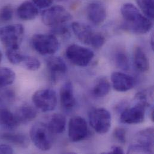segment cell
Returning <instances> with one entry per match:
<instances>
[{
	"label": "cell",
	"mask_w": 154,
	"mask_h": 154,
	"mask_svg": "<svg viewBox=\"0 0 154 154\" xmlns=\"http://www.w3.org/2000/svg\"><path fill=\"white\" fill-rule=\"evenodd\" d=\"M121 12L124 19V29L132 33L146 34L152 27L151 20L142 14L138 8L131 3L124 4Z\"/></svg>",
	"instance_id": "cell-1"
},
{
	"label": "cell",
	"mask_w": 154,
	"mask_h": 154,
	"mask_svg": "<svg viewBox=\"0 0 154 154\" xmlns=\"http://www.w3.org/2000/svg\"><path fill=\"white\" fill-rule=\"evenodd\" d=\"M72 28L78 40L85 45L99 49L105 43V38L101 33L94 31L89 26L85 23L74 22Z\"/></svg>",
	"instance_id": "cell-2"
},
{
	"label": "cell",
	"mask_w": 154,
	"mask_h": 154,
	"mask_svg": "<svg viewBox=\"0 0 154 154\" xmlns=\"http://www.w3.org/2000/svg\"><path fill=\"white\" fill-rule=\"evenodd\" d=\"M31 45L34 49L42 55H52L56 53L60 43L53 34H37L33 35Z\"/></svg>",
	"instance_id": "cell-3"
},
{
	"label": "cell",
	"mask_w": 154,
	"mask_h": 154,
	"mask_svg": "<svg viewBox=\"0 0 154 154\" xmlns=\"http://www.w3.org/2000/svg\"><path fill=\"white\" fill-rule=\"evenodd\" d=\"M47 124L43 122L35 123L31 128L29 136L34 145L40 150L47 151L53 145V136Z\"/></svg>",
	"instance_id": "cell-4"
},
{
	"label": "cell",
	"mask_w": 154,
	"mask_h": 154,
	"mask_svg": "<svg viewBox=\"0 0 154 154\" xmlns=\"http://www.w3.org/2000/svg\"><path fill=\"white\" fill-rule=\"evenodd\" d=\"M25 33L20 24L8 25L0 28V41L6 49H19Z\"/></svg>",
	"instance_id": "cell-5"
},
{
	"label": "cell",
	"mask_w": 154,
	"mask_h": 154,
	"mask_svg": "<svg viewBox=\"0 0 154 154\" xmlns=\"http://www.w3.org/2000/svg\"><path fill=\"white\" fill-rule=\"evenodd\" d=\"M134 143L128 149V154H152L154 148V128H147L138 132Z\"/></svg>",
	"instance_id": "cell-6"
},
{
	"label": "cell",
	"mask_w": 154,
	"mask_h": 154,
	"mask_svg": "<svg viewBox=\"0 0 154 154\" xmlns=\"http://www.w3.org/2000/svg\"><path fill=\"white\" fill-rule=\"evenodd\" d=\"M43 23L52 28L65 25L72 19L71 14L61 5H55L45 10L42 14Z\"/></svg>",
	"instance_id": "cell-7"
},
{
	"label": "cell",
	"mask_w": 154,
	"mask_h": 154,
	"mask_svg": "<svg viewBox=\"0 0 154 154\" xmlns=\"http://www.w3.org/2000/svg\"><path fill=\"white\" fill-rule=\"evenodd\" d=\"M91 126L98 134L107 133L111 127V115L104 108H97L92 110L89 114Z\"/></svg>",
	"instance_id": "cell-8"
},
{
	"label": "cell",
	"mask_w": 154,
	"mask_h": 154,
	"mask_svg": "<svg viewBox=\"0 0 154 154\" xmlns=\"http://www.w3.org/2000/svg\"><path fill=\"white\" fill-rule=\"evenodd\" d=\"M32 100L37 109L42 112H48L54 110L57 104L56 92L51 89L36 91L33 94Z\"/></svg>",
	"instance_id": "cell-9"
},
{
	"label": "cell",
	"mask_w": 154,
	"mask_h": 154,
	"mask_svg": "<svg viewBox=\"0 0 154 154\" xmlns=\"http://www.w3.org/2000/svg\"><path fill=\"white\" fill-rule=\"evenodd\" d=\"M66 56L70 62L79 67L87 66L94 58L91 49L78 45H72L67 48Z\"/></svg>",
	"instance_id": "cell-10"
},
{
	"label": "cell",
	"mask_w": 154,
	"mask_h": 154,
	"mask_svg": "<svg viewBox=\"0 0 154 154\" xmlns=\"http://www.w3.org/2000/svg\"><path fill=\"white\" fill-rule=\"evenodd\" d=\"M88 135V127L86 120L80 116L72 118L69 122V137L73 142L84 140Z\"/></svg>",
	"instance_id": "cell-11"
},
{
	"label": "cell",
	"mask_w": 154,
	"mask_h": 154,
	"mask_svg": "<svg viewBox=\"0 0 154 154\" xmlns=\"http://www.w3.org/2000/svg\"><path fill=\"white\" fill-rule=\"evenodd\" d=\"M146 107L137 103L134 106L124 109L120 116L121 122L126 124H137L144 121Z\"/></svg>",
	"instance_id": "cell-12"
},
{
	"label": "cell",
	"mask_w": 154,
	"mask_h": 154,
	"mask_svg": "<svg viewBox=\"0 0 154 154\" xmlns=\"http://www.w3.org/2000/svg\"><path fill=\"white\" fill-rule=\"evenodd\" d=\"M46 65L50 79L52 83H56L67 73V67L60 57H49L46 60Z\"/></svg>",
	"instance_id": "cell-13"
},
{
	"label": "cell",
	"mask_w": 154,
	"mask_h": 154,
	"mask_svg": "<svg viewBox=\"0 0 154 154\" xmlns=\"http://www.w3.org/2000/svg\"><path fill=\"white\" fill-rule=\"evenodd\" d=\"M113 87L118 92H124L131 89L135 80L131 76L122 72H114L111 76Z\"/></svg>",
	"instance_id": "cell-14"
},
{
	"label": "cell",
	"mask_w": 154,
	"mask_h": 154,
	"mask_svg": "<svg viewBox=\"0 0 154 154\" xmlns=\"http://www.w3.org/2000/svg\"><path fill=\"white\" fill-rule=\"evenodd\" d=\"M60 101L62 107L66 110H72L76 106L73 88L70 82L64 83L60 89Z\"/></svg>",
	"instance_id": "cell-15"
},
{
	"label": "cell",
	"mask_w": 154,
	"mask_h": 154,
	"mask_svg": "<svg viewBox=\"0 0 154 154\" xmlns=\"http://www.w3.org/2000/svg\"><path fill=\"white\" fill-rule=\"evenodd\" d=\"M87 15L92 23L98 25L104 22L107 13L106 8L103 5L97 2H92L87 7Z\"/></svg>",
	"instance_id": "cell-16"
},
{
	"label": "cell",
	"mask_w": 154,
	"mask_h": 154,
	"mask_svg": "<svg viewBox=\"0 0 154 154\" xmlns=\"http://www.w3.org/2000/svg\"><path fill=\"white\" fill-rule=\"evenodd\" d=\"M16 13L19 19L28 21L37 17L38 14V10L33 2L26 1L22 2L18 7Z\"/></svg>",
	"instance_id": "cell-17"
},
{
	"label": "cell",
	"mask_w": 154,
	"mask_h": 154,
	"mask_svg": "<svg viewBox=\"0 0 154 154\" xmlns=\"http://www.w3.org/2000/svg\"><path fill=\"white\" fill-rule=\"evenodd\" d=\"M134 64L136 69L141 73H145L149 69V62L148 57L140 46L135 47L133 53Z\"/></svg>",
	"instance_id": "cell-18"
},
{
	"label": "cell",
	"mask_w": 154,
	"mask_h": 154,
	"mask_svg": "<svg viewBox=\"0 0 154 154\" xmlns=\"http://www.w3.org/2000/svg\"><path fill=\"white\" fill-rule=\"evenodd\" d=\"M19 124L15 114L5 107H0V126L8 130L15 129Z\"/></svg>",
	"instance_id": "cell-19"
},
{
	"label": "cell",
	"mask_w": 154,
	"mask_h": 154,
	"mask_svg": "<svg viewBox=\"0 0 154 154\" xmlns=\"http://www.w3.org/2000/svg\"><path fill=\"white\" fill-rule=\"evenodd\" d=\"M15 116L19 125L26 124L37 117V112L31 106L23 105L17 110Z\"/></svg>",
	"instance_id": "cell-20"
},
{
	"label": "cell",
	"mask_w": 154,
	"mask_h": 154,
	"mask_svg": "<svg viewBox=\"0 0 154 154\" xmlns=\"http://www.w3.org/2000/svg\"><path fill=\"white\" fill-rule=\"evenodd\" d=\"M67 124L66 118L61 113H55L50 118L47 124L49 130L52 134H61L66 130Z\"/></svg>",
	"instance_id": "cell-21"
},
{
	"label": "cell",
	"mask_w": 154,
	"mask_h": 154,
	"mask_svg": "<svg viewBox=\"0 0 154 154\" xmlns=\"http://www.w3.org/2000/svg\"><path fill=\"white\" fill-rule=\"evenodd\" d=\"M1 138L10 143L22 148H26L29 145L28 137L23 133H5L2 134Z\"/></svg>",
	"instance_id": "cell-22"
},
{
	"label": "cell",
	"mask_w": 154,
	"mask_h": 154,
	"mask_svg": "<svg viewBox=\"0 0 154 154\" xmlns=\"http://www.w3.org/2000/svg\"><path fill=\"white\" fill-rule=\"evenodd\" d=\"M110 84L106 77H100L95 82L92 89L93 94L97 97H104L110 92Z\"/></svg>",
	"instance_id": "cell-23"
},
{
	"label": "cell",
	"mask_w": 154,
	"mask_h": 154,
	"mask_svg": "<svg viewBox=\"0 0 154 154\" xmlns=\"http://www.w3.org/2000/svg\"><path fill=\"white\" fill-rule=\"evenodd\" d=\"M154 95V88L151 86L145 90L137 92L134 97V100L137 101V103L140 104L146 108L151 104V102L153 101Z\"/></svg>",
	"instance_id": "cell-24"
},
{
	"label": "cell",
	"mask_w": 154,
	"mask_h": 154,
	"mask_svg": "<svg viewBox=\"0 0 154 154\" xmlns=\"http://www.w3.org/2000/svg\"><path fill=\"white\" fill-rule=\"evenodd\" d=\"M16 75L10 69L3 67L0 69V88L11 85L14 82Z\"/></svg>",
	"instance_id": "cell-25"
},
{
	"label": "cell",
	"mask_w": 154,
	"mask_h": 154,
	"mask_svg": "<svg viewBox=\"0 0 154 154\" xmlns=\"http://www.w3.org/2000/svg\"><path fill=\"white\" fill-rule=\"evenodd\" d=\"M139 8L150 20H153L154 16V0H136Z\"/></svg>",
	"instance_id": "cell-26"
},
{
	"label": "cell",
	"mask_w": 154,
	"mask_h": 154,
	"mask_svg": "<svg viewBox=\"0 0 154 154\" xmlns=\"http://www.w3.org/2000/svg\"><path fill=\"white\" fill-rule=\"evenodd\" d=\"M23 67L29 71H37L41 67L40 61L35 57L24 55L21 64Z\"/></svg>",
	"instance_id": "cell-27"
},
{
	"label": "cell",
	"mask_w": 154,
	"mask_h": 154,
	"mask_svg": "<svg viewBox=\"0 0 154 154\" xmlns=\"http://www.w3.org/2000/svg\"><path fill=\"white\" fill-rule=\"evenodd\" d=\"M5 55L8 61L13 65L20 64L24 56L19 49H6Z\"/></svg>",
	"instance_id": "cell-28"
},
{
	"label": "cell",
	"mask_w": 154,
	"mask_h": 154,
	"mask_svg": "<svg viewBox=\"0 0 154 154\" xmlns=\"http://www.w3.org/2000/svg\"><path fill=\"white\" fill-rule=\"evenodd\" d=\"M116 66L124 71H127L130 68L129 59L127 55L124 52H118L114 57Z\"/></svg>",
	"instance_id": "cell-29"
},
{
	"label": "cell",
	"mask_w": 154,
	"mask_h": 154,
	"mask_svg": "<svg viewBox=\"0 0 154 154\" xmlns=\"http://www.w3.org/2000/svg\"><path fill=\"white\" fill-rule=\"evenodd\" d=\"M13 16V9L11 5H5L0 8V22L2 23L11 20Z\"/></svg>",
	"instance_id": "cell-30"
},
{
	"label": "cell",
	"mask_w": 154,
	"mask_h": 154,
	"mask_svg": "<svg viewBox=\"0 0 154 154\" xmlns=\"http://www.w3.org/2000/svg\"><path fill=\"white\" fill-rule=\"evenodd\" d=\"M113 136L115 139L120 143L121 144H125L127 141L126 138V130L121 127H117L113 131Z\"/></svg>",
	"instance_id": "cell-31"
},
{
	"label": "cell",
	"mask_w": 154,
	"mask_h": 154,
	"mask_svg": "<svg viewBox=\"0 0 154 154\" xmlns=\"http://www.w3.org/2000/svg\"><path fill=\"white\" fill-rule=\"evenodd\" d=\"M52 34H53L55 36L57 35H58L65 38L69 37L70 35L69 28L66 27L65 25H62L52 28Z\"/></svg>",
	"instance_id": "cell-32"
},
{
	"label": "cell",
	"mask_w": 154,
	"mask_h": 154,
	"mask_svg": "<svg viewBox=\"0 0 154 154\" xmlns=\"http://www.w3.org/2000/svg\"><path fill=\"white\" fill-rule=\"evenodd\" d=\"M34 4L40 8H49L53 4L54 0H32Z\"/></svg>",
	"instance_id": "cell-33"
},
{
	"label": "cell",
	"mask_w": 154,
	"mask_h": 154,
	"mask_svg": "<svg viewBox=\"0 0 154 154\" xmlns=\"http://www.w3.org/2000/svg\"><path fill=\"white\" fill-rule=\"evenodd\" d=\"M13 150L12 148L7 145H0V154H13Z\"/></svg>",
	"instance_id": "cell-34"
},
{
	"label": "cell",
	"mask_w": 154,
	"mask_h": 154,
	"mask_svg": "<svg viewBox=\"0 0 154 154\" xmlns=\"http://www.w3.org/2000/svg\"><path fill=\"white\" fill-rule=\"evenodd\" d=\"M124 152L123 151V149H122V148H121L120 146H113L111 148V150L107 152H106V154H124Z\"/></svg>",
	"instance_id": "cell-35"
},
{
	"label": "cell",
	"mask_w": 154,
	"mask_h": 154,
	"mask_svg": "<svg viewBox=\"0 0 154 154\" xmlns=\"http://www.w3.org/2000/svg\"><path fill=\"white\" fill-rule=\"evenodd\" d=\"M151 48H152V49L154 51V36H153V35H152V37H151Z\"/></svg>",
	"instance_id": "cell-36"
},
{
	"label": "cell",
	"mask_w": 154,
	"mask_h": 154,
	"mask_svg": "<svg viewBox=\"0 0 154 154\" xmlns=\"http://www.w3.org/2000/svg\"><path fill=\"white\" fill-rule=\"evenodd\" d=\"M151 120L152 122L154 121V107L152 108V110H151Z\"/></svg>",
	"instance_id": "cell-37"
},
{
	"label": "cell",
	"mask_w": 154,
	"mask_h": 154,
	"mask_svg": "<svg viewBox=\"0 0 154 154\" xmlns=\"http://www.w3.org/2000/svg\"><path fill=\"white\" fill-rule=\"evenodd\" d=\"M2 54L1 51H0V64H1V63L2 61Z\"/></svg>",
	"instance_id": "cell-38"
}]
</instances>
